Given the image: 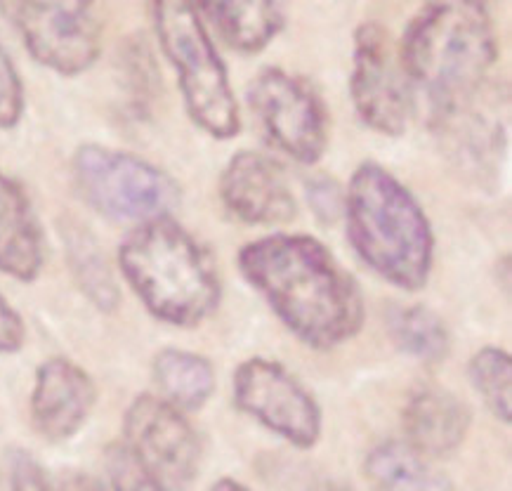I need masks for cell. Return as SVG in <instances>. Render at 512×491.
<instances>
[{"mask_svg": "<svg viewBox=\"0 0 512 491\" xmlns=\"http://www.w3.org/2000/svg\"><path fill=\"white\" fill-rule=\"evenodd\" d=\"M239 270L307 348L331 350L364 324L357 281L310 234H269L241 248Z\"/></svg>", "mask_w": 512, "mask_h": 491, "instance_id": "cell-1", "label": "cell"}, {"mask_svg": "<svg viewBox=\"0 0 512 491\" xmlns=\"http://www.w3.org/2000/svg\"><path fill=\"white\" fill-rule=\"evenodd\" d=\"M489 8L477 0H430L404 31L399 60L432 116L472 100L496 64Z\"/></svg>", "mask_w": 512, "mask_h": 491, "instance_id": "cell-2", "label": "cell"}, {"mask_svg": "<svg viewBox=\"0 0 512 491\" xmlns=\"http://www.w3.org/2000/svg\"><path fill=\"white\" fill-rule=\"evenodd\" d=\"M347 239L378 277L404 291L428 284L435 260L430 220L390 170L366 161L354 170L345 199Z\"/></svg>", "mask_w": 512, "mask_h": 491, "instance_id": "cell-3", "label": "cell"}, {"mask_svg": "<svg viewBox=\"0 0 512 491\" xmlns=\"http://www.w3.org/2000/svg\"><path fill=\"white\" fill-rule=\"evenodd\" d=\"M118 267L140 303L163 324L189 329L220 303L213 255L173 218L130 229L118 246Z\"/></svg>", "mask_w": 512, "mask_h": 491, "instance_id": "cell-4", "label": "cell"}, {"mask_svg": "<svg viewBox=\"0 0 512 491\" xmlns=\"http://www.w3.org/2000/svg\"><path fill=\"white\" fill-rule=\"evenodd\" d=\"M152 22L189 119L215 140L234 137L241 119L232 83L192 0H152Z\"/></svg>", "mask_w": 512, "mask_h": 491, "instance_id": "cell-5", "label": "cell"}, {"mask_svg": "<svg viewBox=\"0 0 512 491\" xmlns=\"http://www.w3.org/2000/svg\"><path fill=\"white\" fill-rule=\"evenodd\" d=\"M71 173L85 204L114 222L142 225L170 218L180 204V187L166 170L104 144L78 147Z\"/></svg>", "mask_w": 512, "mask_h": 491, "instance_id": "cell-6", "label": "cell"}, {"mask_svg": "<svg viewBox=\"0 0 512 491\" xmlns=\"http://www.w3.org/2000/svg\"><path fill=\"white\" fill-rule=\"evenodd\" d=\"M0 15L29 55L59 76L83 74L102 52L97 0H0Z\"/></svg>", "mask_w": 512, "mask_h": 491, "instance_id": "cell-7", "label": "cell"}, {"mask_svg": "<svg viewBox=\"0 0 512 491\" xmlns=\"http://www.w3.org/2000/svg\"><path fill=\"white\" fill-rule=\"evenodd\" d=\"M248 107L262 133L293 161L314 166L328 147V114L307 78L279 67L262 69L248 85Z\"/></svg>", "mask_w": 512, "mask_h": 491, "instance_id": "cell-8", "label": "cell"}, {"mask_svg": "<svg viewBox=\"0 0 512 491\" xmlns=\"http://www.w3.org/2000/svg\"><path fill=\"white\" fill-rule=\"evenodd\" d=\"M123 444L168 491L187 489L199 473V435L185 411L161 395H137L130 402L123 418Z\"/></svg>", "mask_w": 512, "mask_h": 491, "instance_id": "cell-9", "label": "cell"}, {"mask_svg": "<svg viewBox=\"0 0 512 491\" xmlns=\"http://www.w3.org/2000/svg\"><path fill=\"white\" fill-rule=\"evenodd\" d=\"M350 97L359 119L376 133L399 137L409 128L411 83L399 48L380 24L366 22L354 34Z\"/></svg>", "mask_w": 512, "mask_h": 491, "instance_id": "cell-10", "label": "cell"}, {"mask_svg": "<svg viewBox=\"0 0 512 491\" xmlns=\"http://www.w3.org/2000/svg\"><path fill=\"white\" fill-rule=\"evenodd\" d=\"M234 404L298 449L321 437V409L303 383L265 357L246 359L234 371Z\"/></svg>", "mask_w": 512, "mask_h": 491, "instance_id": "cell-11", "label": "cell"}, {"mask_svg": "<svg viewBox=\"0 0 512 491\" xmlns=\"http://www.w3.org/2000/svg\"><path fill=\"white\" fill-rule=\"evenodd\" d=\"M220 199L236 220L255 227L286 225L298 213L284 168L251 149L234 154L222 170Z\"/></svg>", "mask_w": 512, "mask_h": 491, "instance_id": "cell-12", "label": "cell"}, {"mask_svg": "<svg viewBox=\"0 0 512 491\" xmlns=\"http://www.w3.org/2000/svg\"><path fill=\"white\" fill-rule=\"evenodd\" d=\"M97 404L90 373L67 357H52L36 369L31 421L48 442H67L88 423Z\"/></svg>", "mask_w": 512, "mask_h": 491, "instance_id": "cell-13", "label": "cell"}, {"mask_svg": "<svg viewBox=\"0 0 512 491\" xmlns=\"http://www.w3.org/2000/svg\"><path fill=\"white\" fill-rule=\"evenodd\" d=\"M43 265L45 239L34 204L26 189L0 168V272L31 284Z\"/></svg>", "mask_w": 512, "mask_h": 491, "instance_id": "cell-14", "label": "cell"}, {"mask_svg": "<svg viewBox=\"0 0 512 491\" xmlns=\"http://www.w3.org/2000/svg\"><path fill=\"white\" fill-rule=\"evenodd\" d=\"M406 444L425 458H442L461 447L470 430V411L454 392L420 385L404 407Z\"/></svg>", "mask_w": 512, "mask_h": 491, "instance_id": "cell-15", "label": "cell"}, {"mask_svg": "<svg viewBox=\"0 0 512 491\" xmlns=\"http://www.w3.org/2000/svg\"><path fill=\"white\" fill-rule=\"evenodd\" d=\"M192 5L229 48L248 55L265 50L288 15V0H192Z\"/></svg>", "mask_w": 512, "mask_h": 491, "instance_id": "cell-16", "label": "cell"}, {"mask_svg": "<svg viewBox=\"0 0 512 491\" xmlns=\"http://www.w3.org/2000/svg\"><path fill=\"white\" fill-rule=\"evenodd\" d=\"M477 97L432 116L437 133L444 137L449 152L472 173L484 175L494 170L498 152L503 149V123L477 107Z\"/></svg>", "mask_w": 512, "mask_h": 491, "instance_id": "cell-17", "label": "cell"}, {"mask_svg": "<svg viewBox=\"0 0 512 491\" xmlns=\"http://www.w3.org/2000/svg\"><path fill=\"white\" fill-rule=\"evenodd\" d=\"M371 491H456L449 477L430 466L406 442H385L366 458Z\"/></svg>", "mask_w": 512, "mask_h": 491, "instance_id": "cell-18", "label": "cell"}, {"mask_svg": "<svg viewBox=\"0 0 512 491\" xmlns=\"http://www.w3.org/2000/svg\"><path fill=\"white\" fill-rule=\"evenodd\" d=\"M154 383L159 395L182 411H196L213 397L215 371L206 357L166 348L154 357Z\"/></svg>", "mask_w": 512, "mask_h": 491, "instance_id": "cell-19", "label": "cell"}, {"mask_svg": "<svg viewBox=\"0 0 512 491\" xmlns=\"http://www.w3.org/2000/svg\"><path fill=\"white\" fill-rule=\"evenodd\" d=\"M387 331L399 350L420 362L437 364L449 355V331L442 319L423 305L392 307L387 314Z\"/></svg>", "mask_w": 512, "mask_h": 491, "instance_id": "cell-20", "label": "cell"}, {"mask_svg": "<svg viewBox=\"0 0 512 491\" xmlns=\"http://www.w3.org/2000/svg\"><path fill=\"white\" fill-rule=\"evenodd\" d=\"M470 383L498 421H512V359L501 348H482L468 364Z\"/></svg>", "mask_w": 512, "mask_h": 491, "instance_id": "cell-21", "label": "cell"}, {"mask_svg": "<svg viewBox=\"0 0 512 491\" xmlns=\"http://www.w3.org/2000/svg\"><path fill=\"white\" fill-rule=\"evenodd\" d=\"M71 248H74L76 277L85 288V293L93 298L95 305L104 307V310H111V307L116 305L118 293L114 281L109 277V270L104 267L100 253L95 251L93 244H83V241H78V244Z\"/></svg>", "mask_w": 512, "mask_h": 491, "instance_id": "cell-22", "label": "cell"}, {"mask_svg": "<svg viewBox=\"0 0 512 491\" xmlns=\"http://www.w3.org/2000/svg\"><path fill=\"white\" fill-rule=\"evenodd\" d=\"M107 470L116 491H168L135 461V456L130 454L123 442L109 447Z\"/></svg>", "mask_w": 512, "mask_h": 491, "instance_id": "cell-23", "label": "cell"}, {"mask_svg": "<svg viewBox=\"0 0 512 491\" xmlns=\"http://www.w3.org/2000/svg\"><path fill=\"white\" fill-rule=\"evenodd\" d=\"M24 116V83L0 43V130L15 128Z\"/></svg>", "mask_w": 512, "mask_h": 491, "instance_id": "cell-24", "label": "cell"}, {"mask_svg": "<svg viewBox=\"0 0 512 491\" xmlns=\"http://www.w3.org/2000/svg\"><path fill=\"white\" fill-rule=\"evenodd\" d=\"M10 491H52V484L36 458L24 454V451H17L12 456Z\"/></svg>", "mask_w": 512, "mask_h": 491, "instance_id": "cell-25", "label": "cell"}, {"mask_svg": "<svg viewBox=\"0 0 512 491\" xmlns=\"http://www.w3.org/2000/svg\"><path fill=\"white\" fill-rule=\"evenodd\" d=\"M26 343V326L22 314L10 305L0 291V355H15Z\"/></svg>", "mask_w": 512, "mask_h": 491, "instance_id": "cell-26", "label": "cell"}, {"mask_svg": "<svg viewBox=\"0 0 512 491\" xmlns=\"http://www.w3.org/2000/svg\"><path fill=\"white\" fill-rule=\"evenodd\" d=\"M62 491H107V487L85 473H69L62 480Z\"/></svg>", "mask_w": 512, "mask_h": 491, "instance_id": "cell-27", "label": "cell"}, {"mask_svg": "<svg viewBox=\"0 0 512 491\" xmlns=\"http://www.w3.org/2000/svg\"><path fill=\"white\" fill-rule=\"evenodd\" d=\"M208 491H251V489H248L246 484L232 480V477H222V480L215 482Z\"/></svg>", "mask_w": 512, "mask_h": 491, "instance_id": "cell-28", "label": "cell"}, {"mask_svg": "<svg viewBox=\"0 0 512 491\" xmlns=\"http://www.w3.org/2000/svg\"><path fill=\"white\" fill-rule=\"evenodd\" d=\"M305 491H352V489L345 487L343 482H336V480H319V482H314L312 487H307Z\"/></svg>", "mask_w": 512, "mask_h": 491, "instance_id": "cell-29", "label": "cell"}, {"mask_svg": "<svg viewBox=\"0 0 512 491\" xmlns=\"http://www.w3.org/2000/svg\"><path fill=\"white\" fill-rule=\"evenodd\" d=\"M428 3H430V0H428ZM477 3H484V5H487V8H489V3H491V0H477Z\"/></svg>", "mask_w": 512, "mask_h": 491, "instance_id": "cell-30", "label": "cell"}]
</instances>
